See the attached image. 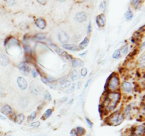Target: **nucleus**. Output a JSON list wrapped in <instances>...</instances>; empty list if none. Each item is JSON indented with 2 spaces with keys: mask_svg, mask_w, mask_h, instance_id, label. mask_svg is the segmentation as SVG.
Instances as JSON below:
<instances>
[{
  "mask_svg": "<svg viewBox=\"0 0 145 136\" xmlns=\"http://www.w3.org/2000/svg\"><path fill=\"white\" fill-rule=\"evenodd\" d=\"M120 99V94L119 93H108L105 98L108 110L111 111L114 109L118 103Z\"/></svg>",
  "mask_w": 145,
  "mask_h": 136,
  "instance_id": "obj_1",
  "label": "nucleus"
},
{
  "mask_svg": "<svg viewBox=\"0 0 145 136\" xmlns=\"http://www.w3.org/2000/svg\"><path fill=\"white\" fill-rule=\"evenodd\" d=\"M119 84H120V81H119L118 77L115 75H114V76L110 75L108 78L106 84L105 85V88L108 87L110 90L114 91V90H116L117 89H118Z\"/></svg>",
  "mask_w": 145,
  "mask_h": 136,
  "instance_id": "obj_2",
  "label": "nucleus"
},
{
  "mask_svg": "<svg viewBox=\"0 0 145 136\" xmlns=\"http://www.w3.org/2000/svg\"><path fill=\"white\" fill-rule=\"evenodd\" d=\"M124 116L123 114H120L118 112H115V114H113L112 116H110L109 118V121H110V124L115 125H120L123 121Z\"/></svg>",
  "mask_w": 145,
  "mask_h": 136,
  "instance_id": "obj_3",
  "label": "nucleus"
},
{
  "mask_svg": "<svg viewBox=\"0 0 145 136\" xmlns=\"http://www.w3.org/2000/svg\"><path fill=\"white\" fill-rule=\"evenodd\" d=\"M87 18V15L84 11H81L76 14L75 20L79 23L84 22Z\"/></svg>",
  "mask_w": 145,
  "mask_h": 136,
  "instance_id": "obj_4",
  "label": "nucleus"
},
{
  "mask_svg": "<svg viewBox=\"0 0 145 136\" xmlns=\"http://www.w3.org/2000/svg\"><path fill=\"white\" fill-rule=\"evenodd\" d=\"M30 90L31 92L35 95H39L41 93V90L38 85L36 84V82H31V86H30Z\"/></svg>",
  "mask_w": 145,
  "mask_h": 136,
  "instance_id": "obj_5",
  "label": "nucleus"
},
{
  "mask_svg": "<svg viewBox=\"0 0 145 136\" xmlns=\"http://www.w3.org/2000/svg\"><path fill=\"white\" fill-rule=\"evenodd\" d=\"M17 84H18L19 88L21 90H24L26 89L27 82L26 81V79L23 77H18V79H17Z\"/></svg>",
  "mask_w": 145,
  "mask_h": 136,
  "instance_id": "obj_6",
  "label": "nucleus"
},
{
  "mask_svg": "<svg viewBox=\"0 0 145 136\" xmlns=\"http://www.w3.org/2000/svg\"><path fill=\"white\" fill-rule=\"evenodd\" d=\"M18 68L19 70L21 71L22 73H23L25 76L28 75L29 73V72L31 71V68L28 66L25 63H21L18 64Z\"/></svg>",
  "mask_w": 145,
  "mask_h": 136,
  "instance_id": "obj_7",
  "label": "nucleus"
},
{
  "mask_svg": "<svg viewBox=\"0 0 145 136\" xmlns=\"http://www.w3.org/2000/svg\"><path fill=\"white\" fill-rule=\"evenodd\" d=\"M1 112L3 114L6 115V116H9V115L11 114L12 113V109H11V107L9 105H4L1 109Z\"/></svg>",
  "mask_w": 145,
  "mask_h": 136,
  "instance_id": "obj_8",
  "label": "nucleus"
},
{
  "mask_svg": "<svg viewBox=\"0 0 145 136\" xmlns=\"http://www.w3.org/2000/svg\"><path fill=\"white\" fill-rule=\"evenodd\" d=\"M68 39H69L68 38V36H67V35L65 32L62 31V32H60L59 33V41H60V42H62L63 44L66 43L67 42H68Z\"/></svg>",
  "mask_w": 145,
  "mask_h": 136,
  "instance_id": "obj_9",
  "label": "nucleus"
},
{
  "mask_svg": "<svg viewBox=\"0 0 145 136\" xmlns=\"http://www.w3.org/2000/svg\"><path fill=\"white\" fill-rule=\"evenodd\" d=\"M9 64V59L4 54H0V65L6 66Z\"/></svg>",
  "mask_w": 145,
  "mask_h": 136,
  "instance_id": "obj_10",
  "label": "nucleus"
},
{
  "mask_svg": "<svg viewBox=\"0 0 145 136\" xmlns=\"http://www.w3.org/2000/svg\"><path fill=\"white\" fill-rule=\"evenodd\" d=\"M36 26L40 29L43 30L46 26V22L43 18H38V19L36 20Z\"/></svg>",
  "mask_w": 145,
  "mask_h": 136,
  "instance_id": "obj_11",
  "label": "nucleus"
},
{
  "mask_svg": "<svg viewBox=\"0 0 145 136\" xmlns=\"http://www.w3.org/2000/svg\"><path fill=\"white\" fill-rule=\"evenodd\" d=\"M134 133H135L136 136H142L145 133V127L144 125H139L134 129Z\"/></svg>",
  "mask_w": 145,
  "mask_h": 136,
  "instance_id": "obj_12",
  "label": "nucleus"
},
{
  "mask_svg": "<svg viewBox=\"0 0 145 136\" xmlns=\"http://www.w3.org/2000/svg\"><path fill=\"white\" fill-rule=\"evenodd\" d=\"M24 115L22 114H18L15 116L14 119V122H16L17 124H21L24 120Z\"/></svg>",
  "mask_w": 145,
  "mask_h": 136,
  "instance_id": "obj_13",
  "label": "nucleus"
},
{
  "mask_svg": "<svg viewBox=\"0 0 145 136\" xmlns=\"http://www.w3.org/2000/svg\"><path fill=\"white\" fill-rule=\"evenodd\" d=\"M122 88L125 93H130L132 91V86L128 82H124L122 85Z\"/></svg>",
  "mask_w": 145,
  "mask_h": 136,
  "instance_id": "obj_14",
  "label": "nucleus"
},
{
  "mask_svg": "<svg viewBox=\"0 0 145 136\" xmlns=\"http://www.w3.org/2000/svg\"><path fill=\"white\" fill-rule=\"evenodd\" d=\"M62 47L65 49H68V50H71V51H78L79 48L76 46L74 44H64L62 45Z\"/></svg>",
  "mask_w": 145,
  "mask_h": 136,
  "instance_id": "obj_15",
  "label": "nucleus"
},
{
  "mask_svg": "<svg viewBox=\"0 0 145 136\" xmlns=\"http://www.w3.org/2000/svg\"><path fill=\"white\" fill-rule=\"evenodd\" d=\"M96 23L99 27H103V26H104V25H105V18H104V16H103V15L98 16L96 18Z\"/></svg>",
  "mask_w": 145,
  "mask_h": 136,
  "instance_id": "obj_16",
  "label": "nucleus"
},
{
  "mask_svg": "<svg viewBox=\"0 0 145 136\" xmlns=\"http://www.w3.org/2000/svg\"><path fill=\"white\" fill-rule=\"evenodd\" d=\"M84 65V62L81 60L79 59H75L72 61V66L74 68H77V67H80Z\"/></svg>",
  "mask_w": 145,
  "mask_h": 136,
  "instance_id": "obj_17",
  "label": "nucleus"
},
{
  "mask_svg": "<svg viewBox=\"0 0 145 136\" xmlns=\"http://www.w3.org/2000/svg\"><path fill=\"white\" fill-rule=\"evenodd\" d=\"M28 99L26 97H23L20 99V102H19V105L22 108H26L28 106Z\"/></svg>",
  "mask_w": 145,
  "mask_h": 136,
  "instance_id": "obj_18",
  "label": "nucleus"
},
{
  "mask_svg": "<svg viewBox=\"0 0 145 136\" xmlns=\"http://www.w3.org/2000/svg\"><path fill=\"white\" fill-rule=\"evenodd\" d=\"M59 84L61 85V87L62 88H65V87H69L70 85V81H68V80H63V79H61L59 80Z\"/></svg>",
  "mask_w": 145,
  "mask_h": 136,
  "instance_id": "obj_19",
  "label": "nucleus"
},
{
  "mask_svg": "<svg viewBox=\"0 0 145 136\" xmlns=\"http://www.w3.org/2000/svg\"><path fill=\"white\" fill-rule=\"evenodd\" d=\"M89 38H85L84 39V40L79 44V48L80 49H84L86 47H87V45L89 44Z\"/></svg>",
  "mask_w": 145,
  "mask_h": 136,
  "instance_id": "obj_20",
  "label": "nucleus"
},
{
  "mask_svg": "<svg viewBox=\"0 0 145 136\" xmlns=\"http://www.w3.org/2000/svg\"><path fill=\"white\" fill-rule=\"evenodd\" d=\"M51 46L53 47L54 49H55V51H56V52H57V54L59 55H65V51L63 50V49H60L59 47H57L56 45H54V44H51Z\"/></svg>",
  "mask_w": 145,
  "mask_h": 136,
  "instance_id": "obj_21",
  "label": "nucleus"
},
{
  "mask_svg": "<svg viewBox=\"0 0 145 136\" xmlns=\"http://www.w3.org/2000/svg\"><path fill=\"white\" fill-rule=\"evenodd\" d=\"M76 131L78 136H83L85 133V129L82 127H77L76 128Z\"/></svg>",
  "mask_w": 145,
  "mask_h": 136,
  "instance_id": "obj_22",
  "label": "nucleus"
},
{
  "mask_svg": "<svg viewBox=\"0 0 145 136\" xmlns=\"http://www.w3.org/2000/svg\"><path fill=\"white\" fill-rule=\"evenodd\" d=\"M125 16L126 18V19L127 20H131L132 18V17H133V14H132V12L130 11L129 9H128L127 11L125 12Z\"/></svg>",
  "mask_w": 145,
  "mask_h": 136,
  "instance_id": "obj_23",
  "label": "nucleus"
},
{
  "mask_svg": "<svg viewBox=\"0 0 145 136\" xmlns=\"http://www.w3.org/2000/svg\"><path fill=\"white\" fill-rule=\"evenodd\" d=\"M52 114V109H48L45 112V114H44V117H42V119H48L49 118L50 116Z\"/></svg>",
  "mask_w": 145,
  "mask_h": 136,
  "instance_id": "obj_24",
  "label": "nucleus"
},
{
  "mask_svg": "<svg viewBox=\"0 0 145 136\" xmlns=\"http://www.w3.org/2000/svg\"><path fill=\"white\" fill-rule=\"evenodd\" d=\"M120 57V49H118L113 53V59H119Z\"/></svg>",
  "mask_w": 145,
  "mask_h": 136,
  "instance_id": "obj_25",
  "label": "nucleus"
},
{
  "mask_svg": "<svg viewBox=\"0 0 145 136\" xmlns=\"http://www.w3.org/2000/svg\"><path fill=\"white\" fill-rule=\"evenodd\" d=\"M36 116H37V113H36V111H33V112H32L31 114L28 116V121H31L33 120H34L36 119Z\"/></svg>",
  "mask_w": 145,
  "mask_h": 136,
  "instance_id": "obj_26",
  "label": "nucleus"
},
{
  "mask_svg": "<svg viewBox=\"0 0 145 136\" xmlns=\"http://www.w3.org/2000/svg\"><path fill=\"white\" fill-rule=\"evenodd\" d=\"M77 75H78V73H77V71H76V70H73V71H72V73H71V78H72V81H76V78H77Z\"/></svg>",
  "mask_w": 145,
  "mask_h": 136,
  "instance_id": "obj_27",
  "label": "nucleus"
},
{
  "mask_svg": "<svg viewBox=\"0 0 145 136\" xmlns=\"http://www.w3.org/2000/svg\"><path fill=\"white\" fill-rule=\"evenodd\" d=\"M139 65L140 67H145V54H143L140 59V62H139Z\"/></svg>",
  "mask_w": 145,
  "mask_h": 136,
  "instance_id": "obj_28",
  "label": "nucleus"
},
{
  "mask_svg": "<svg viewBox=\"0 0 145 136\" xmlns=\"http://www.w3.org/2000/svg\"><path fill=\"white\" fill-rule=\"evenodd\" d=\"M46 38V35L45 33H38L37 35H36L35 36V38L37 39V40H43Z\"/></svg>",
  "mask_w": 145,
  "mask_h": 136,
  "instance_id": "obj_29",
  "label": "nucleus"
},
{
  "mask_svg": "<svg viewBox=\"0 0 145 136\" xmlns=\"http://www.w3.org/2000/svg\"><path fill=\"white\" fill-rule=\"evenodd\" d=\"M44 97H45V99L47 100V101H50L51 100V95L48 92V91H45V94H44Z\"/></svg>",
  "mask_w": 145,
  "mask_h": 136,
  "instance_id": "obj_30",
  "label": "nucleus"
},
{
  "mask_svg": "<svg viewBox=\"0 0 145 136\" xmlns=\"http://www.w3.org/2000/svg\"><path fill=\"white\" fill-rule=\"evenodd\" d=\"M40 125V123L39 121H36V122H33V123H31L30 124V126H31L33 128H38Z\"/></svg>",
  "mask_w": 145,
  "mask_h": 136,
  "instance_id": "obj_31",
  "label": "nucleus"
},
{
  "mask_svg": "<svg viewBox=\"0 0 145 136\" xmlns=\"http://www.w3.org/2000/svg\"><path fill=\"white\" fill-rule=\"evenodd\" d=\"M86 74H87V69H86V68H83L81 69V76L85 77L86 76Z\"/></svg>",
  "mask_w": 145,
  "mask_h": 136,
  "instance_id": "obj_32",
  "label": "nucleus"
},
{
  "mask_svg": "<svg viewBox=\"0 0 145 136\" xmlns=\"http://www.w3.org/2000/svg\"><path fill=\"white\" fill-rule=\"evenodd\" d=\"M92 30V27H91V23L89 22L88 27H87V34H90Z\"/></svg>",
  "mask_w": 145,
  "mask_h": 136,
  "instance_id": "obj_33",
  "label": "nucleus"
},
{
  "mask_svg": "<svg viewBox=\"0 0 145 136\" xmlns=\"http://www.w3.org/2000/svg\"><path fill=\"white\" fill-rule=\"evenodd\" d=\"M130 110H131V107H130V105H127L126 107V109H125V114L128 115L130 112Z\"/></svg>",
  "mask_w": 145,
  "mask_h": 136,
  "instance_id": "obj_34",
  "label": "nucleus"
},
{
  "mask_svg": "<svg viewBox=\"0 0 145 136\" xmlns=\"http://www.w3.org/2000/svg\"><path fill=\"white\" fill-rule=\"evenodd\" d=\"M123 54H126L127 53V52H128V47H127V46H125L123 48Z\"/></svg>",
  "mask_w": 145,
  "mask_h": 136,
  "instance_id": "obj_35",
  "label": "nucleus"
},
{
  "mask_svg": "<svg viewBox=\"0 0 145 136\" xmlns=\"http://www.w3.org/2000/svg\"><path fill=\"white\" fill-rule=\"evenodd\" d=\"M74 87H75V85L74 84V85H72V87H70L69 90H67V93H72L73 91H74Z\"/></svg>",
  "mask_w": 145,
  "mask_h": 136,
  "instance_id": "obj_36",
  "label": "nucleus"
},
{
  "mask_svg": "<svg viewBox=\"0 0 145 136\" xmlns=\"http://www.w3.org/2000/svg\"><path fill=\"white\" fill-rule=\"evenodd\" d=\"M70 136H78L77 133H76V130H72L70 131Z\"/></svg>",
  "mask_w": 145,
  "mask_h": 136,
  "instance_id": "obj_37",
  "label": "nucleus"
},
{
  "mask_svg": "<svg viewBox=\"0 0 145 136\" xmlns=\"http://www.w3.org/2000/svg\"><path fill=\"white\" fill-rule=\"evenodd\" d=\"M86 123H88V125H89V127H90V128H92V126H93V123H92L91 121L88 118H86Z\"/></svg>",
  "mask_w": 145,
  "mask_h": 136,
  "instance_id": "obj_38",
  "label": "nucleus"
},
{
  "mask_svg": "<svg viewBox=\"0 0 145 136\" xmlns=\"http://www.w3.org/2000/svg\"><path fill=\"white\" fill-rule=\"evenodd\" d=\"M31 73H32V76L33 78H36L38 76V73L36 71H35L34 70H31Z\"/></svg>",
  "mask_w": 145,
  "mask_h": 136,
  "instance_id": "obj_39",
  "label": "nucleus"
},
{
  "mask_svg": "<svg viewBox=\"0 0 145 136\" xmlns=\"http://www.w3.org/2000/svg\"><path fill=\"white\" fill-rule=\"evenodd\" d=\"M132 4H133V5H134V6L139 5V4H140V1H138V0H136V1H132Z\"/></svg>",
  "mask_w": 145,
  "mask_h": 136,
  "instance_id": "obj_40",
  "label": "nucleus"
},
{
  "mask_svg": "<svg viewBox=\"0 0 145 136\" xmlns=\"http://www.w3.org/2000/svg\"><path fill=\"white\" fill-rule=\"evenodd\" d=\"M3 95H4V90L0 86V97H1L3 96Z\"/></svg>",
  "mask_w": 145,
  "mask_h": 136,
  "instance_id": "obj_41",
  "label": "nucleus"
},
{
  "mask_svg": "<svg viewBox=\"0 0 145 136\" xmlns=\"http://www.w3.org/2000/svg\"><path fill=\"white\" fill-rule=\"evenodd\" d=\"M7 3H8L9 5L11 6L15 4V1H7Z\"/></svg>",
  "mask_w": 145,
  "mask_h": 136,
  "instance_id": "obj_42",
  "label": "nucleus"
},
{
  "mask_svg": "<svg viewBox=\"0 0 145 136\" xmlns=\"http://www.w3.org/2000/svg\"><path fill=\"white\" fill-rule=\"evenodd\" d=\"M99 7H100L101 9H104V2H101L99 5Z\"/></svg>",
  "mask_w": 145,
  "mask_h": 136,
  "instance_id": "obj_43",
  "label": "nucleus"
},
{
  "mask_svg": "<svg viewBox=\"0 0 145 136\" xmlns=\"http://www.w3.org/2000/svg\"><path fill=\"white\" fill-rule=\"evenodd\" d=\"M0 119L2 120H5L6 119V117L5 116H2L1 114H0Z\"/></svg>",
  "mask_w": 145,
  "mask_h": 136,
  "instance_id": "obj_44",
  "label": "nucleus"
},
{
  "mask_svg": "<svg viewBox=\"0 0 145 136\" xmlns=\"http://www.w3.org/2000/svg\"><path fill=\"white\" fill-rule=\"evenodd\" d=\"M90 81H91V80H89V81H87V82H86V85H85V88H86V87H88V85H89V83L90 82Z\"/></svg>",
  "mask_w": 145,
  "mask_h": 136,
  "instance_id": "obj_45",
  "label": "nucleus"
},
{
  "mask_svg": "<svg viewBox=\"0 0 145 136\" xmlns=\"http://www.w3.org/2000/svg\"><path fill=\"white\" fill-rule=\"evenodd\" d=\"M86 54V52H84V53H82V54H79V56H84V55H85Z\"/></svg>",
  "mask_w": 145,
  "mask_h": 136,
  "instance_id": "obj_46",
  "label": "nucleus"
}]
</instances>
